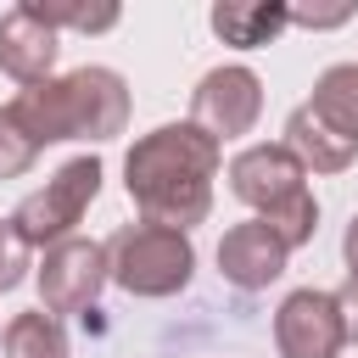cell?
Masks as SVG:
<instances>
[{
    "label": "cell",
    "instance_id": "cell-21",
    "mask_svg": "<svg viewBox=\"0 0 358 358\" xmlns=\"http://www.w3.org/2000/svg\"><path fill=\"white\" fill-rule=\"evenodd\" d=\"M0 336H6V330H0Z\"/></svg>",
    "mask_w": 358,
    "mask_h": 358
},
{
    "label": "cell",
    "instance_id": "cell-8",
    "mask_svg": "<svg viewBox=\"0 0 358 358\" xmlns=\"http://www.w3.org/2000/svg\"><path fill=\"white\" fill-rule=\"evenodd\" d=\"M274 347H280V358H336L347 347L336 291H319V285L291 291L274 313Z\"/></svg>",
    "mask_w": 358,
    "mask_h": 358
},
{
    "label": "cell",
    "instance_id": "cell-19",
    "mask_svg": "<svg viewBox=\"0 0 358 358\" xmlns=\"http://www.w3.org/2000/svg\"><path fill=\"white\" fill-rule=\"evenodd\" d=\"M336 302H341V324H347V341H358V280L347 274V285L336 291Z\"/></svg>",
    "mask_w": 358,
    "mask_h": 358
},
{
    "label": "cell",
    "instance_id": "cell-12",
    "mask_svg": "<svg viewBox=\"0 0 358 358\" xmlns=\"http://www.w3.org/2000/svg\"><path fill=\"white\" fill-rule=\"evenodd\" d=\"M285 151H291L308 173H341V168L358 157V145H347L341 134H330V129L308 112V101L285 117Z\"/></svg>",
    "mask_w": 358,
    "mask_h": 358
},
{
    "label": "cell",
    "instance_id": "cell-1",
    "mask_svg": "<svg viewBox=\"0 0 358 358\" xmlns=\"http://www.w3.org/2000/svg\"><path fill=\"white\" fill-rule=\"evenodd\" d=\"M213 179H218V140L196 123H162L140 134L123 157V190L145 213V224L185 229L213 213Z\"/></svg>",
    "mask_w": 358,
    "mask_h": 358
},
{
    "label": "cell",
    "instance_id": "cell-7",
    "mask_svg": "<svg viewBox=\"0 0 358 358\" xmlns=\"http://www.w3.org/2000/svg\"><path fill=\"white\" fill-rule=\"evenodd\" d=\"M257 112H263V78H257L252 67H241V62L213 67V73L196 84V95H190V123H196L201 134H213L218 145L235 140V134H252Z\"/></svg>",
    "mask_w": 358,
    "mask_h": 358
},
{
    "label": "cell",
    "instance_id": "cell-3",
    "mask_svg": "<svg viewBox=\"0 0 358 358\" xmlns=\"http://www.w3.org/2000/svg\"><path fill=\"white\" fill-rule=\"evenodd\" d=\"M229 190H235V201H246L291 252L313 241V229H319V201H313V190H308V168L285 151V140H280V145L263 140V145L235 151V157H229Z\"/></svg>",
    "mask_w": 358,
    "mask_h": 358
},
{
    "label": "cell",
    "instance_id": "cell-16",
    "mask_svg": "<svg viewBox=\"0 0 358 358\" xmlns=\"http://www.w3.org/2000/svg\"><path fill=\"white\" fill-rule=\"evenodd\" d=\"M34 157H39V140L22 129V117H17L11 106H0V179L28 173V168H34Z\"/></svg>",
    "mask_w": 358,
    "mask_h": 358
},
{
    "label": "cell",
    "instance_id": "cell-2",
    "mask_svg": "<svg viewBox=\"0 0 358 358\" xmlns=\"http://www.w3.org/2000/svg\"><path fill=\"white\" fill-rule=\"evenodd\" d=\"M11 112L39 140V151L56 140H112L129 123V84L112 67H73L50 84L22 90Z\"/></svg>",
    "mask_w": 358,
    "mask_h": 358
},
{
    "label": "cell",
    "instance_id": "cell-20",
    "mask_svg": "<svg viewBox=\"0 0 358 358\" xmlns=\"http://www.w3.org/2000/svg\"><path fill=\"white\" fill-rule=\"evenodd\" d=\"M341 257H347V274L358 280V218L347 224V235H341Z\"/></svg>",
    "mask_w": 358,
    "mask_h": 358
},
{
    "label": "cell",
    "instance_id": "cell-5",
    "mask_svg": "<svg viewBox=\"0 0 358 358\" xmlns=\"http://www.w3.org/2000/svg\"><path fill=\"white\" fill-rule=\"evenodd\" d=\"M101 196V157H73V162H62L34 196H22L17 201V213H11V224L22 229V241L28 246H56V241H67L73 235V224L84 218V207Z\"/></svg>",
    "mask_w": 358,
    "mask_h": 358
},
{
    "label": "cell",
    "instance_id": "cell-9",
    "mask_svg": "<svg viewBox=\"0 0 358 358\" xmlns=\"http://www.w3.org/2000/svg\"><path fill=\"white\" fill-rule=\"evenodd\" d=\"M285 257H291V246L263 218H246V224L224 229V241H218V268L235 291H263L268 280L285 274Z\"/></svg>",
    "mask_w": 358,
    "mask_h": 358
},
{
    "label": "cell",
    "instance_id": "cell-14",
    "mask_svg": "<svg viewBox=\"0 0 358 358\" xmlns=\"http://www.w3.org/2000/svg\"><path fill=\"white\" fill-rule=\"evenodd\" d=\"M0 352H6V358H67V330H62L56 313L28 308V313H17V319L6 324Z\"/></svg>",
    "mask_w": 358,
    "mask_h": 358
},
{
    "label": "cell",
    "instance_id": "cell-6",
    "mask_svg": "<svg viewBox=\"0 0 358 358\" xmlns=\"http://www.w3.org/2000/svg\"><path fill=\"white\" fill-rule=\"evenodd\" d=\"M106 280H112L106 246L84 241V235H67L39 263V302H45V313H78V308H90L101 296Z\"/></svg>",
    "mask_w": 358,
    "mask_h": 358
},
{
    "label": "cell",
    "instance_id": "cell-10",
    "mask_svg": "<svg viewBox=\"0 0 358 358\" xmlns=\"http://www.w3.org/2000/svg\"><path fill=\"white\" fill-rule=\"evenodd\" d=\"M56 50H62V45H56V28L39 22L28 6H11V11L0 17V73H11L22 90L50 84Z\"/></svg>",
    "mask_w": 358,
    "mask_h": 358
},
{
    "label": "cell",
    "instance_id": "cell-13",
    "mask_svg": "<svg viewBox=\"0 0 358 358\" xmlns=\"http://www.w3.org/2000/svg\"><path fill=\"white\" fill-rule=\"evenodd\" d=\"M308 112H313L330 134H341L347 145H358V62H336V67H324V73L313 78V101H308Z\"/></svg>",
    "mask_w": 358,
    "mask_h": 358
},
{
    "label": "cell",
    "instance_id": "cell-4",
    "mask_svg": "<svg viewBox=\"0 0 358 358\" xmlns=\"http://www.w3.org/2000/svg\"><path fill=\"white\" fill-rule=\"evenodd\" d=\"M106 257H112V280L129 296H173L190 285V268H196L190 235L162 224H123L106 241Z\"/></svg>",
    "mask_w": 358,
    "mask_h": 358
},
{
    "label": "cell",
    "instance_id": "cell-11",
    "mask_svg": "<svg viewBox=\"0 0 358 358\" xmlns=\"http://www.w3.org/2000/svg\"><path fill=\"white\" fill-rule=\"evenodd\" d=\"M207 22L224 45L257 50V45H268L291 28V6H280V0H224V6L207 11Z\"/></svg>",
    "mask_w": 358,
    "mask_h": 358
},
{
    "label": "cell",
    "instance_id": "cell-15",
    "mask_svg": "<svg viewBox=\"0 0 358 358\" xmlns=\"http://www.w3.org/2000/svg\"><path fill=\"white\" fill-rule=\"evenodd\" d=\"M39 22H50L56 34L62 28H73V34H106V28H117V6L112 0H101V6H84V0H22Z\"/></svg>",
    "mask_w": 358,
    "mask_h": 358
},
{
    "label": "cell",
    "instance_id": "cell-17",
    "mask_svg": "<svg viewBox=\"0 0 358 358\" xmlns=\"http://www.w3.org/2000/svg\"><path fill=\"white\" fill-rule=\"evenodd\" d=\"M28 241H22V229L11 224V218H0V291H11V285H22V274H28Z\"/></svg>",
    "mask_w": 358,
    "mask_h": 358
},
{
    "label": "cell",
    "instance_id": "cell-18",
    "mask_svg": "<svg viewBox=\"0 0 358 358\" xmlns=\"http://www.w3.org/2000/svg\"><path fill=\"white\" fill-rule=\"evenodd\" d=\"M352 17V0H341V6H291V22H302V28H341Z\"/></svg>",
    "mask_w": 358,
    "mask_h": 358
}]
</instances>
